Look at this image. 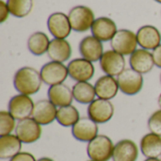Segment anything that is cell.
<instances>
[{
    "mask_svg": "<svg viewBox=\"0 0 161 161\" xmlns=\"http://www.w3.org/2000/svg\"><path fill=\"white\" fill-rule=\"evenodd\" d=\"M37 161H54L52 158H39Z\"/></svg>",
    "mask_w": 161,
    "mask_h": 161,
    "instance_id": "34",
    "label": "cell"
},
{
    "mask_svg": "<svg viewBox=\"0 0 161 161\" xmlns=\"http://www.w3.org/2000/svg\"><path fill=\"white\" fill-rule=\"evenodd\" d=\"M35 103L28 95L16 94L12 96L8 104V111L16 121H21L31 117Z\"/></svg>",
    "mask_w": 161,
    "mask_h": 161,
    "instance_id": "9",
    "label": "cell"
},
{
    "mask_svg": "<svg viewBox=\"0 0 161 161\" xmlns=\"http://www.w3.org/2000/svg\"><path fill=\"white\" fill-rule=\"evenodd\" d=\"M115 144L106 135H98L87 145V155L93 161H108L112 159Z\"/></svg>",
    "mask_w": 161,
    "mask_h": 161,
    "instance_id": "2",
    "label": "cell"
},
{
    "mask_svg": "<svg viewBox=\"0 0 161 161\" xmlns=\"http://www.w3.org/2000/svg\"><path fill=\"white\" fill-rule=\"evenodd\" d=\"M15 121L16 120L14 119V117L8 111L1 110L0 111V136L11 134L16 128L17 124H15Z\"/></svg>",
    "mask_w": 161,
    "mask_h": 161,
    "instance_id": "29",
    "label": "cell"
},
{
    "mask_svg": "<svg viewBox=\"0 0 161 161\" xmlns=\"http://www.w3.org/2000/svg\"><path fill=\"white\" fill-rule=\"evenodd\" d=\"M8 161H37L35 157L28 152H20Z\"/></svg>",
    "mask_w": 161,
    "mask_h": 161,
    "instance_id": "31",
    "label": "cell"
},
{
    "mask_svg": "<svg viewBox=\"0 0 161 161\" xmlns=\"http://www.w3.org/2000/svg\"><path fill=\"white\" fill-rule=\"evenodd\" d=\"M140 148L146 158H158L161 157V137L151 132L147 133L142 138Z\"/></svg>",
    "mask_w": 161,
    "mask_h": 161,
    "instance_id": "23",
    "label": "cell"
},
{
    "mask_svg": "<svg viewBox=\"0 0 161 161\" xmlns=\"http://www.w3.org/2000/svg\"><path fill=\"white\" fill-rule=\"evenodd\" d=\"M152 55H153L155 65L161 69V44L159 46H158L156 49L153 50Z\"/></svg>",
    "mask_w": 161,
    "mask_h": 161,
    "instance_id": "33",
    "label": "cell"
},
{
    "mask_svg": "<svg viewBox=\"0 0 161 161\" xmlns=\"http://www.w3.org/2000/svg\"><path fill=\"white\" fill-rule=\"evenodd\" d=\"M112 50L123 56H131L138 49L137 33L129 29H120L110 41Z\"/></svg>",
    "mask_w": 161,
    "mask_h": 161,
    "instance_id": "5",
    "label": "cell"
},
{
    "mask_svg": "<svg viewBox=\"0 0 161 161\" xmlns=\"http://www.w3.org/2000/svg\"><path fill=\"white\" fill-rule=\"evenodd\" d=\"M47 56L52 61L65 62L72 56V46L66 39H53L50 42Z\"/></svg>",
    "mask_w": 161,
    "mask_h": 161,
    "instance_id": "21",
    "label": "cell"
},
{
    "mask_svg": "<svg viewBox=\"0 0 161 161\" xmlns=\"http://www.w3.org/2000/svg\"><path fill=\"white\" fill-rule=\"evenodd\" d=\"M58 108L49 100L42 99L35 103L31 118L41 125H48L57 119Z\"/></svg>",
    "mask_w": 161,
    "mask_h": 161,
    "instance_id": "12",
    "label": "cell"
},
{
    "mask_svg": "<svg viewBox=\"0 0 161 161\" xmlns=\"http://www.w3.org/2000/svg\"><path fill=\"white\" fill-rule=\"evenodd\" d=\"M99 64L105 75L115 77L125 69V56L112 49L107 50L100 58Z\"/></svg>",
    "mask_w": 161,
    "mask_h": 161,
    "instance_id": "11",
    "label": "cell"
},
{
    "mask_svg": "<svg viewBox=\"0 0 161 161\" xmlns=\"http://www.w3.org/2000/svg\"><path fill=\"white\" fill-rule=\"evenodd\" d=\"M120 91L126 95L132 96L138 94L143 88V75L138 73L132 68H125L117 76Z\"/></svg>",
    "mask_w": 161,
    "mask_h": 161,
    "instance_id": "4",
    "label": "cell"
},
{
    "mask_svg": "<svg viewBox=\"0 0 161 161\" xmlns=\"http://www.w3.org/2000/svg\"><path fill=\"white\" fill-rule=\"evenodd\" d=\"M158 106H159V108L161 109V93L159 94L158 98Z\"/></svg>",
    "mask_w": 161,
    "mask_h": 161,
    "instance_id": "36",
    "label": "cell"
},
{
    "mask_svg": "<svg viewBox=\"0 0 161 161\" xmlns=\"http://www.w3.org/2000/svg\"><path fill=\"white\" fill-rule=\"evenodd\" d=\"M50 40L48 36L42 31L32 33L27 40V48L29 52L34 56H42L47 53Z\"/></svg>",
    "mask_w": 161,
    "mask_h": 161,
    "instance_id": "26",
    "label": "cell"
},
{
    "mask_svg": "<svg viewBox=\"0 0 161 161\" xmlns=\"http://www.w3.org/2000/svg\"><path fill=\"white\" fill-rule=\"evenodd\" d=\"M144 161H161L159 158H146Z\"/></svg>",
    "mask_w": 161,
    "mask_h": 161,
    "instance_id": "35",
    "label": "cell"
},
{
    "mask_svg": "<svg viewBox=\"0 0 161 161\" xmlns=\"http://www.w3.org/2000/svg\"><path fill=\"white\" fill-rule=\"evenodd\" d=\"M88 161H93V160H92V159H90V160H88Z\"/></svg>",
    "mask_w": 161,
    "mask_h": 161,
    "instance_id": "39",
    "label": "cell"
},
{
    "mask_svg": "<svg viewBox=\"0 0 161 161\" xmlns=\"http://www.w3.org/2000/svg\"><path fill=\"white\" fill-rule=\"evenodd\" d=\"M138 158L139 148L133 141L125 139L115 144L112 156L113 161H137Z\"/></svg>",
    "mask_w": 161,
    "mask_h": 161,
    "instance_id": "22",
    "label": "cell"
},
{
    "mask_svg": "<svg viewBox=\"0 0 161 161\" xmlns=\"http://www.w3.org/2000/svg\"><path fill=\"white\" fill-rule=\"evenodd\" d=\"M42 79L41 73L33 67L25 66L17 70L13 76L14 89L21 94H36L42 87Z\"/></svg>",
    "mask_w": 161,
    "mask_h": 161,
    "instance_id": "1",
    "label": "cell"
},
{
    "mask_svg": "<svg viewBox=\"0 0 161 161\" xmlns=\"http://www.w3.org/2000/svg\"><path fill=\"white\" fill-rule=\"evenodd\" d=\"M114 112L115 108L111 101L101 98L95 99L88 106L87 108L88 117L98 125L109 122L113 118Z\"/></svg>",
    "mask_w": 161,
    "mask_h": 161,
    "instance_id": "6",
    "label": "cell"
},
{
    "mask_svg": "<svg viewBox=\"0 0 161 161\" xmlns=\"http://www.w3.org/2000/svg\"><path fill=\"white\" fill-rule=\"evenodd\" d=\"M94 89L96 96L105 100L113 99L120 91L117 77L108 75H102L96 80L94 84Z\"/></svg>",
    "mask_w": 161,
    "mask_h": 161,
    "instance_id": "19",
    "label": "cell"
},
{
    "mask_svg": "<svg viewBox=\"0 0 161 161\" xmlns=\"http://www.w3.org/2000/svg\"><path fill=\"white\" fill-rule=\"evenodd\" d=\"M148 129L151 133L161 137V109L156 110L151 114L147 122Z\"/></svg>",
    "mask_w": 161,
    "mask_h": 161,
    "instance_id": "30",
    "label": "cell"
},
{
    "mask_svg": "<svg viewBox=\"0 0 161 161\" xmlns=\"http://www.w3.org/2000/svg\"><path fill=\"white\" fill-rule=\"evenodd\" d=\"M42 125L31 117L18 121L15 128V135L25 144H31L42 137Z\"/></svg>",
    "mask_w": 161,
    "mask_h": 161,
    "instance_id": "7",
    "label": "cell"
},
{
    "mask_svg": "<svg viewBox=\"0 0 161 161\" xmlns=\"http://www.w3.org/2000/svg\"><path fill=\"white\" fill-rule=\"evenodd\" d=\"M40 73L42 82L49 87L63 83L69 76L66 65L61 62L52 60L45 63L42 67Z\"/></svg>",
    "mask_w": 161,
    "mask_h": 161,
    "instance_id": "8",
    "label": "cell"
},
{
    "mask_svg": "<svg viewBox=\"0 0 161 161\" xmlns=\"http://www.w3.org/2000/svg\"><path fill=\"white\" fill-rule=\"evenodd\" d=\"M79 119V111L75 106L70 105L58 108L56 121L63 127H73Z\"/></svg>",
    "mask_w": 161,
    "mask_h": 161,
    "instance_id": "27",
    "label": "cell"
},
{
    "mask_svg": "<svg viewBox=\"0 0 161 161\" xmlns=\"http://www.w3.org/2000/svg\"><path fill=\"white\" fill-rule=\"evenodd\" d=\"M47 27L55 39H66L72 29L68 15L63 12H54L47 20Z\"/></svg>",
    "mask_w": 161,
    "mask_h": 161,
    "instance_id": "14",
    "label": "cell"
},
{
    "mask_svg": "<svg viewBox=\"0 0 161 161\" xmlns=\"http://www.w3.org/2000/svg\"><path fill=\"white\" fill-rule=\"evenodd\" d=\"M139 45L145 50H154L161 44V34L159 30L151 25L140 27L137 31Z\"/></svg>",
    "mask_w": 161,
    "mask_h": 161,
    "instance_id": "16",
    "label": "cell"
},
{
    "mask_svg": "<svg viewBox=\"0 0 161 161\" xmlns=\"http://www.w3.org/2000/svg\"><path fill=\"white\" fill-rule=\"evenodd\" d=\"M156 2H158V3H159V4H161V0H155Z\"/></svg>",
    "mask_w": 161,
    "mask_h": 161,
    "instance_id": "37",
    "label": "cell"
},
{
    "mask_svg": "<svg viewBox=\"0 0 161 161\" xmlns=\"http://www.w3.org/2000/svg\"><path fill=\"white\" fill-rule=\"evenodd\" d=\"M9 12L16 18L26 17L33 8V0H7Z\"/></svg>",
    "mask_w": 161,
    "mask_h": 161,
    "instance_id": "28",
    "label": "cell"
},
{
    "mask_svg": "<svg viewBox=\"0 0 161 161\" xmlns=\"http://www.w3.org/2000/svg\"><path fill=\"white\" fill-rule=\"evenodd\" d=\"M47 97L57 108L70 106L74 101L72 89L64 83L49 87Z\"/></svg>",
    "mask_w": 161,
    "mask_h": 161,
    "instance_id": "20",
    "label": "cell"
},
{
    "mask_svg": "<svg viewBox=\"0 0 161 161\" xmlns=\"http://www.w3.org/2000/svg\"><path fill=\"white\" fill-rule=\"evenodd\" d=\"M74 100L82 105H90L95 100L96 92L94 85H92L90 82H76L73 88Z\"/></svg>",
    "mask_w": 161,
    "mask_h": 161,
    "instance_id": "25",
    "label": "cell"
},
{
    "mask_svg": "<svg viewBox=\"0 0 161 161\" xmlns=\"http://www.w3.org/2000/svg\"><path fill=\"white\" fill-rule=\"evenodd\" d=\"M159 81H160V84H161V74H160V76H159Z\"/></svg>",
    "mask_w": 161,
    "mask_h": 161,
    "instance_id": "38",
    "label": "cell"
},
{
    "mask_svg": "<svg viewBox=\"0 0 161 161\" xmlns=\"http://www.w3.org/2000/svg\"><path fill=\"white\" fill-rule=\"evenodd\" d=\"M22 142L16 135L0 136V158L10 159L21 152Z\"/></svg>",
    "mask_w": 161,
    "mask_h": 161,
    "instance_id": "24",
    "label": "cell"
},
{
    "mask_svg": "<svg viewBox=\"0 0 161 161\" xmlns=\"http://www.w3.org/2000/svg\"><path fill=\"white\" fill-rule=\"evenodd\" d=\"M98 124L89 117L80 118L77 123L72 127L73 137L81 142H90L96 136H98Z\"/></svg>",
    "mask_w": 161,
    "mask_h": 161,
    "instance_id": "13",
    "label": "cell"
},
{
    "mask_svg": "<svg viewBox=\"0 0 161 161\" xmlns=\"http://www.w3.org/2000/svg\"><path fill=\"white\" fill-rule=\"evenodd\" d=\"M67 69L69 76L76 82H89L95 73L93 63L83 58L71 60L67 65Z\"/></svg>",
    "mask_w": 161,
    "mask_h": 161,
    "instance_id": "10",
    "label": "cell"
},
{
    "mask_svg": "<svg viewBox=\"0 0 161 161\" xmlns=\"http://www.w3.org/2000/svg\"><path fill=\"white\" fill-rule=\"evenodd\" d=\"M10 12L8 9V7L7 5V2H4L3 0L0 1V23H5L9 16Z\"/></svg>",
    "mask_w": 161,
    "mask_h": 161,
    "instance_id": "32",
    "label": "cell"
},
{
    "mask_svg": "<svg viewBox=\"0 0 161 161\" xmlns=\"http://www.w3.org/2000/svg\"><path fill=\"white\" fill-rule=\"evenodd\" d=\"M91 30L92 36L102 42L111 41L118 31L116 23L112 19L104 16L95 19Z\"/></svg>",
    "mask_w": 161,
    "mask_h": 161,
    "instance_id": "17",
    "label": "cell"
},
{
    "mask_svg": "<svg viewBox=\"0 0 161 161\" xmlns=\"http://www.w3.org/2000/svg\"><path fill=\"white\" fill-rule=\"evenodd\" d=\"M68 18L72 29L75 32H86L92 29L95 21L92 9L87 6H75L72 8L68 13Z\"/></svg>",
    "mask_w": 161,
    "mask_h": 161,
    "instance_id": "3",
    "label": "cell"
},
{
    "mask_svg": "<svg viewBox=\"0 0 161 161\" xmlns=\"http://www.w3.org/2000/svg\"><path fill=\"white\" fill-rule=\"evenodd\" d=\"M79 53L81 58H86L92 62H96L100 60L104 54V46L101 41L91 36H86L79 42Z\"/></svg>",
    "mask_w": 161,
    "mask_h": 161,
    "instance_id": "15",
    "label": "cell"
},
{
    "mask_svg": "<svg viewBox=\"0 0 161 161\" xmlns=\"http://www.w3.org/2000/svg\"><path fill=\"white\" fill-rule=\"evenodd\" d=\"M129 65L130 68L142 75L148 74L155 66L153 55L149 50L137 49L129 58Z\"/></svg>",
    "mask_w": 161,
    "mask_h": 161,
    "instance_id": "18",
    "label": "cell"
}]
</instances>
